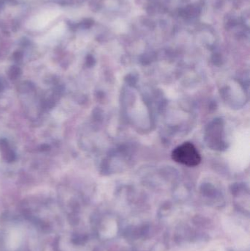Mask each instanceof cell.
<instances>
[{"label": "cell", "instance_id": "obj_1", "mask_svg": "<svg viewBox=\"0 0 250 251\" xmlns=\"http://www.w3.org/2000/svg\"><path fill=\"white\" fill-rule=\"evenodd\" d=\"M175 162L189 167H195L201 162V156L198 149L191 143H184L176 147L172 152Z\"/></svg>", "mask_w": 250, "mask_h": 251}]
</instances>
